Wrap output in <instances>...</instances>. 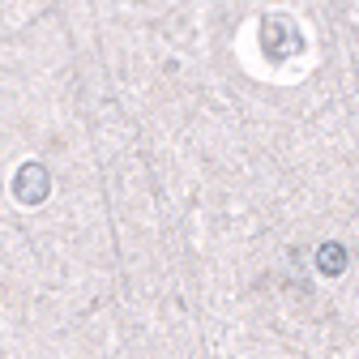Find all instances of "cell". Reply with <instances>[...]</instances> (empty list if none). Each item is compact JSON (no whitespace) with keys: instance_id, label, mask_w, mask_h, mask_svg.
Segmentation results:
<instances>
[{"instance_id":"obj_1","label":"cell","mask_w":359,"mask_h":359,"mask_svg":"<svg viewBox=\"0 0 359 359\" xmlns=\"http://www.w3.org/2000/svg\"><path fill=\"white\" fill-rule=\"evenodd\" d=\"M342 265H346V248L321 244V269H325V274H342Z\"/></svg>"}]
</instances>
